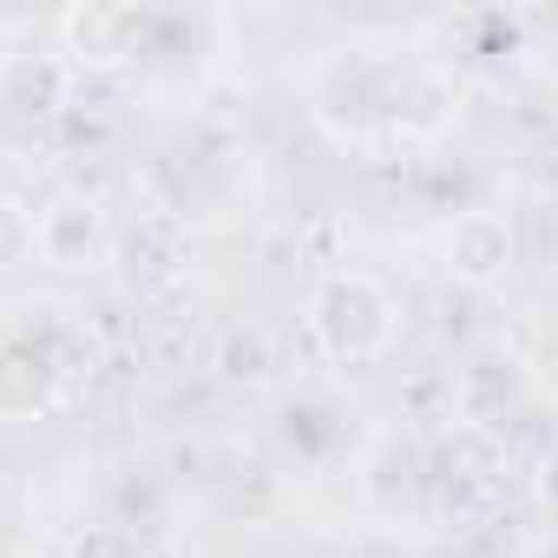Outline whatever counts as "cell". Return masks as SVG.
Wrapping results in <instances>:
<instances>
[{
	"instance_id": "obj_7",
	"label": "cell",
	"mask_w": 558,
	"mask_h": 558,
	"mask_svg": "<svg viewBox=\"0 0 558 558\" xmlns=\"http://www.w3.org/2000/svg\"><path fill=\"white\" fill-rule=\"evenodd\" d=\"M223 375H236V381H263V375H269V368H263V336H256V329L230 336V349H223Z\"/></svg>"
},
{
	"instance_id": "obj_4",
	"label": "cell",
	"mask_w": 558,
	"mask_h": 558,
	"mask_svg": "<svg viewBox=\"0 0 558 558\" xmlns=\"http://www.w3.org/2000/svg\"><path fill=\"white\" fill-rule=\"evenodd\" d=\"M447 269L460 276V283H473V290L499 283V276L512 269V223L499 210L453 217V230H447Z\"/></svg>"
},
{
	"instance_id": "obj_2",
	"label": "cell",
	"mask_w": 558,
	"mask_h": 558,
	"mask_svg": "<svg viewBox=\"0 0 558 558\" xmlns=\"http://www.w3.org/2000/svg\"><path fill=\"white\" fill-rule=\"evenodd\" d=\"M145 21L151 8H73L60 14V40L80 66H132L145 53Z\"/></svg>"
},
{
	"instance_id": "obj_5",
	"label": "cell",
	"mask_w": 558,
	"mask_h": 558,
	"mask_svg": "<svg viewBox=\"0 0 558 558\" xmlns=\"http://www.w3.org/2000/svg\"><path fill=\"white\" fill-rule=\"evenodd\" d=\"M60 401V362L47 342L34 336H8L0 342V414L21 421V414H40Z\"/></svg>"
},
{
	"instance_id": "obj_1",
	"label": "cell",
	"mask_w": 558,
	"mask_h": 558,
	"mask_svg": "<svg viewBox=\"0 0 558 558\" xmlns=\"http://www.w3.org/2000/svg\"><path fill=\"white\" fill-rule=\"evenodd\" d=\"M401 329L395 296L362 269H336L329 283L310 296V336L329 362H375Z\"/></svg>"
},
{
	"instance_id": "obj_6",
	"label": "cell",
	"mask_w": 558,
	"mask_h": 558,
	"mask_svg": "<svg viewBox=\"0 0 558 558\" xmlns=\"http://www.w3.org/2000/svg\"><path fill=\"white\" fill-rule=\"evenodd\" d=\"M34 256V210L0 197V269H21Z\"/></svg>"
},
{
	"instance_id": "obj_3",
	"label": "cell",
	"mask_w": 558,
	"mask_h": 558,
	"mask_svg": "<svg viewBox=\"0 0 558 558\" xmlns=\"http://www.w3.org/2000/svg\"><path fill=\"white\" fill-rule=\"evenodd\" d=\"M34 250H40L53 269H86V263H99V256H106V217H99V204L80 197V191L53 197V204L34 217Z\"/></svg>"
},
{
	"instance_id": "obj_8",
	"label": "cell",
	"mask_w": 558,
	"mask_h": 558,
	"mask_svg": "<svg viewBox=\"0 0 558 558\" xmlns=\"http://www.w3.org/2000/svg\"><path fill=\"white\" fill-rule=\"evenodd\" d=\"M73 558H138V545H132L119 525H99V532H86V538L73 545Z\"/></svg>"
}]
</instances>
